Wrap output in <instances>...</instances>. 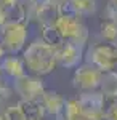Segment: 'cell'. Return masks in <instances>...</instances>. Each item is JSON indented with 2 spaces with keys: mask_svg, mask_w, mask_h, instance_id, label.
<instances>
[{
  "mask_svg": "<svg viewBox=\"0 0 117 120\" xmlns=\"http://www.w3.org/2000/svg\"><path fill=\"white\" fill-rule=\"evenodd\" d=\"M56 7H58V11L69 13L77 18L91 16L96 13V8H98L96 0H63Z\"/></svg>",
  "mask_w": 117,
  "mask_h": 120,
  "instance_id": "obj_10",
  "label": "cell"
},
{
  "mask_svg": "<svg viewBox=\"0 0 117 120\" xmlns=\"http://www.w3.org/2000/svg\"><path fill=\"white\" fill-rule=\"evenodd\" d=\"M64 101H66V98H63L58 91H53V90H45L42 93V98H40V102L43 106L45 114H50L53 117H56L61 112Z\"/></svg>",
  "mask_w": 117,
  "mask_h": 120,
  "instance_id": "obj_13",
  "label": "cell"
},
{
  "mask_svg": "<svg viewBox=\"0 0 117 120\" xmlns=\"http://www.w3.org/2000/svg\"><path fill=\"white\" fill-rule=\"evenodd\" d=\"M83 111L87 114L88 120H104V104L106 98L96 90V91H85L80 93L79 98Z\"/></svg>",
  "mask_w": 117,
  "mask_h": 120,
  "instance_id": "obj_8",
  "label": "cell"
},
{
  "mask_svg": "<svg viewBox=\"0 0 117 120\" xmlns=\"http://www.w3.org/2000/svg\"><path fill=\"white\" fill-rule=\"evenodd\" d=\"M3 56H5V50H3V46H2V43H0V61L3 59Z\"/></svg>",
  "mask_w": 117,
  "mask_h": 120,
  "instance_id": "obj_20",
  "label": "cell"
},
{
  "mask_svg": "<svg viewBox=\"0 0 117 120\" xmlns=\"http://www.w3.org/2000/svg\"><path fill=\"white\" fill-rule=\"evenodd\" d=\"M85 46L75 45V43H64L56 48V59L58 66H63L66 69H75L77 66L83 63Z\"/></svg>",
  "mask_w": 117,
  "mask_h": 120,
  "instance_id": "obj_9",
  "label": "cell"
},
{
  "mask_svg": "<svg viewBox=\"0 0 117 120\" xmlns=\"http://www.w3.org/2000/svg\"><path fill=\"white\" fill-rule=\"evenodd\" d=\"M13 90L24 101H40L42 93L45 91L42 77L24 74L16 80H13Z\"/></svg>",
  "mask_w": 117,
  "mask_h": 120,
  "instance_id": "obj_7",
  "label": "cell"
},
{
  "mask_svg": "<svg viewBox=\"0 0 117 120\" xmlns=\"http://www.w3.org/2000/svg\"><path fill=\"white\" fill-rule=\"evenodd\" d=\"M21 59H23L27 71L32 75H37V77L51 74L58 66L56 48L48 45L42 38L34 40L32 43L24 46Z\"/></svg>",
  "mask_w": 117,
  "mask_h": 120,
  "instance_id": "obj_2",
  "label": "cell"
},
{
  "mask_svg": "<svg viewBox=\"0 0 117 120\" xmlns=\"http://www.w3.org/2000/svg\"><path fill=\"white\" fill-rule=\"evenodd\" d=\"M101 75L103 72L98 71L95 66L88 64V63H82L74 69V75H72V86L80 93L85 91H96L101 82Z\"/></svg>",
  "mask_w": 117,
  "mask_h": 120,
  "instance_id": "obj_5",
  "label": "cell"
},
{
  "mask_svg": "<svg viewBox=\"0 0 117 120\" xmlns=\"http://www.w3.org/2000/svg\"><path fill=\"white\" fill-rule=\"evenodd\" d=\"M99 37L103 42H117V22L112 18H103L99 24Z\"/></svg>",
  "mask_w": 117,
  "mask_h": 120,
  "instance_id": "obj_15",
  "label": "cell"
},
{
  "mask_svg": "<svg viewBox=\"0 0 117 120\" xmlns=\"http://www.w3.org/2000/svg\"><path fill=\"white\" fill-rule=\"evenodd\" d=\"M29 2H31V5H34L35 10H40L43 7H48V5L53 3V0H29Z\"/></svg>",
  "mask_w": 117,
  "mask_h": 120,
  "instance_id": "obj_18",
  "label": "cell"
},
{
  "mask_svg": "<svg viewBox=\"0 0 117 120\" xmlns=\"http://www.w3.org/2000/svg\"><path fill=\"white\" fill-rule=\"evenodd\" d=\"M0 74L11 79V80H16L26 74V66L23 63V59L18 56H7L0 61Z\"/></svg>",
  "mask_w": 117,
  "mask_h": 120,
  "instance_id": "obj_11",
  "label": "cell"
},
{
  "mask_svg": "<svg viewBox=\"0 0 117 120\" xmlns=\"http://www.w3.org/2000/svg\"><path fill=\"white\" fill-rule=\"evenodd\" d=\"M45 115L40 101H24L19 99L15 106H10L2 114V120H42Z\"/></svg>",
  "mask_w": 117,
  "mask_h": 120,
  "instance_id": "obj_6",
  "label": "cell"
},
{
  "mask_svg": "<svg viewBox=\"0 0 117 120\" xmlns=\"http://www.w3.org/2000/svg\"><path fill=\"white\" fill-rule=\"evenodd\" d=\"M104 120H117V99H106Z\"/></svg>",
  "mask_w": 117,
  "mask_h": 120,
  "instance_id": "obj_16",
  "label": "cell"
},
{
  "mask_svg": "<svg viewBox=\"0 0 117 120\" xmlns=\"http://www.w3.org/2000/svg\"><path fill=\"white\" fill-rule=\"evenodd\" d=\"M88 35V27L83 19L63 11H58L56 18L42 27V40L53 48H59L64 43L87 46Z\"/></svg>",
  "mask_w": 117,
  "mask_h": 120,
  "instance_id": "obj_1",
  "label": "cell"
},
{
  "mask_svg": "<svg viewBox=\"0 0 117 120\" xmlns=\"http://www.w3.org/2000/svg\"><path fill=\"white\" fill-rule=\"evenodd\" d=\"M56 120H88L87 114L77 98H69L64 101L61 112L56 115Z\"/></svg>",
  "mask_w": 117,
  "mask_h": 120,
  "instance_id": "obj_12",
  "label": "cell"
},
{
  "mask_svg": "<svg viewBox=\"0 0 117 120\" xmlns=\"http://www.w3.org/2000/svg\"><path fill=\"white\" fill-rule=\"evenodd\" d=\"M5 96H7V93H5V85H3V75L0 74V104L5 99Z\"/></svg>",
  "mask_w": 117,
  "mask_h": 120,
  "instance_id": "obj_19",
  "label": "cell"
},
{
  "mask_svg": "<svg viewBox=\"0 0 117 120\" xmlns=\"http://www.w3.org/2000/svg\"><path fill=\"white\" fill-rule=\"evenodd\" d=\"M108 16L117 22V0H108Z\"/></svg>",
  "mask_w": 117,
  "mask_h": 120,
  "instance_id": "obj_17",
  "label": "cell"
},
{
  "mask_svg": "<svg viewBox=\"0 0 117 120\" xmlns=\"http://www.w3.org/2000/svg\"><path fill=\"white\" fill-rule=\"evenodd\" d=\"M83 61L95 66L101 72L116 71L117 67V42H99L85 46Z\"/></svg>",
  "mask_w": 117,
  "mask_h": 120,
  "instance_id": "obj_3",
  "label": "cell"
},
{
  "mask_svg": "<svg viewBox=\"0 0 117 120\" xmlns=\"http://www.w3.org/2000/svg\"><path fill=\"white\" fill-rule=\"evenodd\" d=\"M98 91L106 99H117V72L116 71L103 72Z\"/></svg>",
  "mask_w": 117,
  "mask_h": 120,
  "instance_id": "obj_14",
  "label": "cell"
},
{
  "mask_svg": "<svg viewBox=\"0 0 117 120\" xmlns=\"http://www.w3.org/2000/svg\"><path fill=\"white\" fill-rule=\"evenodd\" d=\"M29 37L27 22H5L0 27V43L5 51L16 55L24 50Z\"/></svg>",
  "mask_w": 117,
  "mask_h": 120,
  "instance_id": "obj_4",
  "label": "cell"
}]
</instances>
